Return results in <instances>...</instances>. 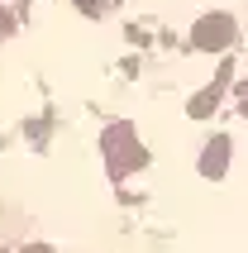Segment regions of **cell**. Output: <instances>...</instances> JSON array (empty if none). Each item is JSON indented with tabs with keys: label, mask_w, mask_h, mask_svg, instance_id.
I'll use <instances>...</instances> for the list:
<instances>
[{
	"label": "cell",
	"mask_w": 248,
	"mask_h": 253,
	"mask_svg": "<svg viewBox=\"0 0 248 253\" xmlns=\"http://www.w3.org/2000/svg\"><path fill=\"white\" fill-rule=\"evenodd\" d=\"M224 163H229V139H210L206 143V158H201V172H206V177H220L224 172Z\"/></svg>",
	"instance_id": "3957f363"
},
{
	"label": "cell",
	"mask_w": 248,
	"mask_h": 253,
	"mask_svg": "<svg viewBox=\"0 0 248 253\" xmlns=\"http://www.w3.org/2000/svg\"><path fill=\"white\" fill-rule=\"evenodd\" d=\"M19 253H53L48 244H29V249H19Z\"/></svg>",
	"instance_id": "52a82bcc"
},
{
	"label": "cell",
	"mask_w": 248,
	"mask_h": 253,
	"mask_svg": "<svg viewBox=\"0 0 248 253\" xmlns=\"http://www.w3.org/2000/svg\"><path fill=\"white\" fill-rule=\"evenodd\" d=\"M100 148H105V163H110V177H124L129 168H138V163H143V148L134 143V129H129V125H115V129H105V139H100Z\"/></svg>",
	"instance_id": "6da1fadb"
},
{
	"label": "cell",
	"mask_w": 248,
	"mask_h": 253,
	"mask_svg": "<svg viewBox=\"0 0 248 253\" xmlns=\"http://www.w3.org/2000/svg\"><path fill=\"white\" fill-rule=\"evenodd\" d=\"M115 5H120V0H77V10L91 14V19H105V14H115Z\"/></svg>",
	"instance_id": "5b68a950"
},
{
	"label": "cell",
	"mask_w": 248,
	"mask_h": 253,
	"mask_svg": "<svg viewBox=\"0 0 248 253\" xmlns=\"http://www.w3.org/2000/svg\"><path fill=\"white\" fill-rule=\"evenodd\" d=\"M10 34H14V14L0 10V39H10Z\"/></svg>",
	"instance_id": "8992f818"
},
{
	"label": "cell",
	"mask_w": 248,
	"mask_h": 253,
	"mask_svg": "<svg viewBox=\"0 0 248 253\" xmlns=\"http://www.w3.org/2000/svg\"><path fill=\"white\" fill-rule=\"evenodd\" d=\"M220 91H224V77H220L215 86H206V91H201V96L191 100V115H196V120H206V115H210V105L220 100Z\"/></svg>",
	"instance_id": "277c9868"
},
{
	"label": "cell",
	"mask_w": 248,
	"mask_h": 253,
	"mask_svg": "<svg viewBox=\"0 0 248 253\" xmlns=\"http://www.w3.org/2000/svg\"><path fill=\"white\" fill-rule=\"evenodd\" d=\"M234 34H239V24L229 19V14H206V19H196L191 43H196V48H229Z\"/></svg>",
	"instance_id": "7a4b0ae2"
}]
</instances>
